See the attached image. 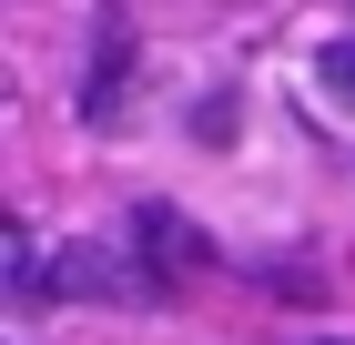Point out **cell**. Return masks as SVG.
Listing matches in <instances>:
<instances>
[{
  "label": "cell",
  "mask_w": 355,
  "mask_h": 345,
  "mask_svg": "<svg viewBox=\"0 0 355 345\" xmlns=\"http://www.w3.org/2000/svg\"><path fill=\"white\" fill-rule=\"evenodd\" d=\"M132 244L153 254V274H173V285H193V274H214V244L193 234V224H183L173 203H142V213H132Z\"/></svg>",
  "instance_id": "cell-1"
},
{
  "label": "cell",
  "mask_w": 355,
  "mask_h": 345,
  "mask_svg": "<svg viewBox=\"0 0 355 345\" xmlns=\"http://www.w3.org/2000/svg\"><path fill=\"white\" fill-rule=\"evenodd\" d=\"M122 71H132V31L112 21L102 31V61H92V81H82V112H92V122H122Z\"/></svg>",
  "instance_id": "cell-2"
},
{
  "label": "cell",
  "mask_w": 355,
  "mask_h": 345,
  "mask_svg": "<svg viewBox=\"0 0 355 345\" xmlns=\"http://www.w3.org/2000/svg\"><path fill=\"white\" fill-rule=\"evenodd\" d=\"M315 81H325L335 102L355 112V41H325V51H315Z\"/></svg>",
  "instance_id": "cell-3"
}]
</instances>
